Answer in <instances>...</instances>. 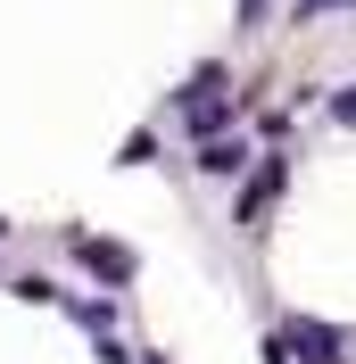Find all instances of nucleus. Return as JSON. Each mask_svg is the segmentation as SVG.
<instances>
[{
	"mask_svg": "<svg viewBox=\"0 0 356 364\" xmlns=\"http://www.w3.org/2000/svg\"><path fill=\"white\" fill-rule=\"evenodd\" d=\"M290 348H298L307 364H340V356H348V340H340V331H323V323H307V315L290 323Z\"/></svg>",
	"mask_w": 356,
	"mask_h": 364,
	"instance_id": "nucleus-1",
	"label": "nucleus"
},
{
	"mask_svg": "<svg viewBox=\"0 0 356 364\" xmlns=\"http://www.w3.org/2000/svg\"><path fill=\"white\" fill-rule=\"evenodd\" d=\"M75 257H83V273H100V282H133V257L116 249V240H75Z\"/></svg>",
	"mask_w": 356,
	"mask_h": 364,
	"instance_id": "nucleus-2",
	"label": "nucleus"
},
{
	"mask_svg": "<svg viewBox=\"0 0 356 364\" xmlns=\"http://www.w3.org/2000/svg\"><path fill=\"white\" fill-rule=\"evenodd\" d=\"M282 158H266V166H257V174H248V191H241V224H257V215H266V199H273V191H282Z\"/></svg>",
	"mask_w": 356,
	"mask_h": 364,
	"instance_id": "nucleus-3",
	"label": "nucleus"
},
{
	"mask_svg": "<svg viewBox=\"0 0 356 364\" xmlns=\"http://www.w3.org/2000/svg\"><path fill=\"white\" fill-rule=\"evenodd\" d=\"M199 166H207V174H232V166H241V141H199Z\"/></svg>",
	"mask_w": 356,
	"mask_h": 364,
	"instance_id": "nucleus-4",
	"label": "nucleus"
},
{
	"mask_svg": "<svg viewBox=\"0 0 356 364\" xmlns=\"http://www.w3.org/2000/svg\"><path fill=\"white\" fill-rule=\"evenodd\" d=\"M332 124H356V83H348V91H332Z\"/></svg>",
	"mask_w": 356,
	"mask_h": 364,
	"instance_id": "nucleus-5",
	"label": "nucleus"
},
{
	"mask_svg": "<svg viewBox=\"0 0 356 364\" xmlns=\"http://www.w3.org/2000/svg\"><path fill=\"white\" fill-rule=\"evenodd\" d=\"M257 17H266V0H241V25H257Z\"/></svg>",
	"mask_w": 356,
	"mask_h": 364,
	"instance_id": "nucleus-6",
	"label": "nucleus"
}]
</instances>
